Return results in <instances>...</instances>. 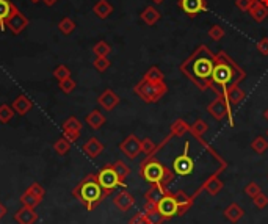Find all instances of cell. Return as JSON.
Instances as JSON below:
<instances>
[{
  "instance_id": "ffe728a7",
  "label": "cell",
  "mask_w": 268,
  "mask_h": 224,
  "mask_svg": "<svg viewBox=\"0 0 268 224\" xmlns=\"http://www.w3.org/2000/svg\"><path fill=\"white\" fill-rule=\"evenodd\" d=\"M32 108H33V102H32L27 96H24V94H21V96H17V97L14 99V102H13V110H14L19 116H25Z\"/></svg>"
},
{
  "instance_id": "bcb514c9",
  "label": "cell",
  "mask_w": 268,
  "mask_h": 224,
  "mask_svg": "<svg viewBox=\"0 0 268 224\" xmlns=\"http://www.w3.org/2000/svg\"><path fill=\"white\" fill-rule=\"evenodd\" d=\"M129 224H151V223H149L148 217H146V213L144 212H140V213H136L135 217L131 218Z\"/></svg>"
},
{
  "instance_id": "7402d4cb",
  "label": "cell",
  "mask_w": 268,
  "mask_h": 224,
  "mask_svg": "<svg viewBox=\"0 0 268 224\" xmlns=\"http://www.w3.org/2000/svg\"><path fill=\"white\" fill-rule=\"evenodd\" d=\"M16 5L11 0H0V29L6 27V21L10 19V16L14 13Z\"/></svg>"
},
{
  "instance_id": "f35d334b",
  "label": "cell",
  "mask_w": 268,
  "mask_h": 224,
  "mask_svg": "<svg viewBox=\"0 0 268 224\" xmlns=\"http://www.w3.org/2000/svg\"><path fill=\"white\" fill-rule=\"evenodd\" d=\"M54 77L58 80V82H62L65 79H69L71 77V71H69V67L65 66V64H60L54 69Z\"/></svg>"
},
{
  "instance_id": "5b68a950",
  "label": "cell",
  "mask_w": 268,
  "mask_h": 224,
  "mask_svg": "<svg viewBox=\"0 0 268 224\" xmlns=\"http://www.w3.org/2000/svg\"><path fill=\"white\" fill-rule=\"evenodd\" d=\"M134 91L143 102L155 103L168 93V86L165 82H149L143 79L141 82H138L135 85Z\"/></svg>"
},
{
  "instance_id": "6da1fadb",
  "label": "cell",
  "mask_w": 268,
  "mask_h": 224,
  "mask_svg": "<svg viewBox=\"0 0 268 224\" xmlns=\"http://www.w3.org/2000/svg\"><path fill=\"white\" fill-rule=\"evenodd\" d=\"M215 58H217V55L209 49V46L201 44L193 50V54L184 63H180L179 69L198 90L205 91L212 85Z\"/></svg>"
},
{
  "instance_id": "8fae6325",
  "label": "cell",
  "mask_w": 268,
  "mask_h": 224,
  "mask_svg": "<svg viewBox=\"0 0 268 224\" xmlns=\"http://www.w3.org/2000/svg\"><path fill=\"white\" fill-rule=\"evenodd\" d=\"M119 151L123 152L127 159L135 160L138 155L143 154V151H141V140L136 135H134V133L129 135V136H126L124 140L119 143Z\"/></svg>"
},
{
  "instance_id": "d6a6232c",
  "label": "cell",
  "mask_w": 268,
  "mask_h": 224,
  "mask_svg": "<svg viewBox=\"0 0 268 224\" xmlns=\"http://www.w3.org/2000/svg\"><path fill=\"white\" fill-rule=\"evenodd\" d=\"M54 151L58 155H66L69 151H71V141H69L67 138H65V136L58 138V140L54 143Z\"/></svg>"
},
{
  "instance_id": "7dc6e473",
  "label": "cell",
  "mask_w": 268,
  "mask_h": 224,
  "mask_svg": "<svg viewBox=\"0 0 268 224\" xmlns=\"http://www.w3.org/2000/svg\"><path fill=\"white\" fill-rule=\"evenodd\" d=\"M256 49L259 50V54L268 57V38H262L261 41H257Z\"/></svg>"
},
{
  "instance_id": "8d00e7d4",
  "label": "cell",
  "mask_w": 268,
  "mask_h": 224,
  "mask_svg": "<svg viewBox=\"0 0 268 224\" xmlns=\"http://www.w3.org/2000/svg\"><path fill=\"white\" fill-rule=\"evenodd\" d=\"M21 204L24 205V207H32V209H34L36 205H39L41 204V201L38 199V197H34L30 192H25L22 196H21Z\"/></svg>"
},
{
  "instance_id": "f546056e",
  "label": "cell",
  "mask_w": 268,
  "mask_h": 224,
  "mask_svg": "<svg viewBox=\"0 0 268 224\" xmlns=\"http://www.w3.org/2000/svg\"><path fill=\"white\" fill-rule=\"evenodd\" d=\"M144 80H149V82H165V74H163L157 66H152L149 67L146 74L143 75Z\"/></svg>"
},
{
  "instance_id": "30bf717a",
  "label": "cell",
  "mask_w": 268,
  "mask_h": 224,
  "mask_svg": "<svg viewBox=\"0 0 268 224\" xmlns=\"http://www.w3.org/2000/svg\"><path fill=\"white\" fill-rule=\"evenodd\" d=\"M221 174V171H217V172H213V174L212 176H209V177H207L205 180H204V182H202V185L200 187V188H198L196 190V192L192 194V197H193V199L196 201V197L198 196H200L202 192H204V190H205V192L207 193H209L210 196H217L220 192H221V190L224 188V184H223V180L218 177Z\"/></svg>"
},
{
  "instance_id": "d4e9b609",
  "label": "cell",
  "mask_w": 268,
  "mask_h": 224,
  "mask_svg": "<svg viewBox=\"0 0 268 224\" xmlns=\"http://www.w3.org/2000/svg\"><path fill=\"white\" fill-rule=\"evenodd\" d=\"M245 97H246V93L241 90L238 85L232 86V88H229L228 93H226V99L229 100V103H231L232 107L240 105L241 100H245Z\"/></svg>"
},
{
  "instance_id": "4fadbf2b",
  "label": "cell",
  "mask_w": 268,
  "mask_h": 224,
  "mask_svg": "<svg viewBox=\"0 0 268 224\" xmlns=\"http://www.w3.org/2000/svg\"><path fill=\"white\" fill-rule=\"evenodd\" d=\"M82 132V123L75 116H69L63 123V136L69 141H77L80 138Z\"/></svg>"
},
{
  "instance_id": "cb8c5ba5",
  "label": "cell",
  "mask_w": 268,
  "mask_h": 224,
  "mask_svg": "<svg viewBox=\"0 0 268 224\" xmlns=\"http://www.w3.org/2000/svg\"><path fill=\"white\" fill-rule=\"evenodd\" d=\"M160 17H162V13L155 6H146L143 10V13H141V21L146 25H149V27H152V25L157 24L160 21Z\"/></svg>"
},
{
  "instance_id": "484cf974",
  "label": "cell",
  "mask_w": 268,
  "mask_h": 224,
  "mask_svg": "<svg viewBox=\"0 0 268 224\" xmlns=\"http://www.w3.org/2000/svg\"><path fill=\"white\" fill-rule=\"evenodd\" d=\"M93 13L96 14L99 19H107V17L113 13V6L108 2V0H99V2L93 6Z\"/></svg>"
},
{
  "instance_id": "8992f818",
  "label": "cell",
  "mask_w": 268,
  "mask_h": 224,
  "mask_svg": "<svg viewBox=\"0 0 268 224\" xmlns=\"http://www.w3.org/2000/svg\"><path fill=\"white\" fill-rule=\"evenodd\" d=\"M190 148H192V143L187 140L184 143L182 152H180L177 157L172 160V163H171L169 168L176 174V179L177 177H188V176H192L193 172H195V169H196V163H195L192 155H190Z\"/></svg>"
},
{
  "instance_id": "11a10c76",
  "label": "cell",
  "mask_w": 268,
  "mask_h": 224,
  "mask_svg": "<svg viewBox=\"0 0 268 224\" xmlns=\"http://www.w3.org/2000/svg\"><path fill=\"white\" fill-rule=\"evenodd\" d=\"M32 3H38V2H42V0H30Z\"/></svg>"
},
{
  "instance_id": "83f0119b",
  "label": "cell",
  "mask_w": 268,
  "mask_h": 224,
  "mask_svg": "<svg viewBox=\"0 0 268 224\" xmlns=\"http://www.w3.org/2000/svg\"><path fill=\"white\" fill-rule=\"evenodd\" d=\"M207 130H209V124L201 118H198L195 123L190 126V133L193 135V138H202Z\"/></svg>"
},
{
  "instance_id": "74e56055",
  "label": "cell",
  "mask_w": 268,
  "mask_h": 224,
  "mask_svg": "<svg viewBox=\"0 0 268 224\" xmlns=\"http://www.w3.org/2000/svg\"><path fill=\"white\" fill-rule=\"evenodd\" d=\"M110 64H111V62L108 60V57H96V60H94V63H93L94 69L99 72H105L110 67Z\"/></svg>"
},
{
  "instance_id": "f907efd6",
  "label": "cell",
  "mask_w": 268,
  "mask_h": 224,
  "mask_svg": "<svg viewBox=\"0 0 268 224\" xmlns=\"http://www.w3.org/2000/svg\"><path fill=\"white\" fill-rule=\"evenodd\" d=\"M42 2H44V3H46L47 6H54V5H55V3L58 2V0H42Z\"/></svg>"
},
{
  "instance_id": "d590c367",
  "label": "cell",
  "mask_w": 268,
  "mask_h": 224,
  "mask_svg": "<svg viewBox=\"0 0 268 224\" xmlns=\"http://www.w3.org/2000/svg\"><path fill=\"white\" fill-rule=\"evenodd\" d=\"M93 52H94V55H96V57H108L110 52H111V47L108 46V42L99 41V42H96V44H94Z\"/></svg>"
},
{
  "instance_id": "f5cc1de1",
  "label": "cell",
  "mask_w": 268,
  "mask_h": 224,
  "mask_svg": "<svg viewBox=\"0 0 268 224\" xmlns=\"http://www.w3.org/2000/svg\"><path fill=\"white\" fill-rule=\"evenodd\" d=\"M264 118H265V119L268 121V108L265 110V113H264Z\"/></svg>"
},
{
  "instance_id": "7bdbcfd3",
  "label": "cell",
  "mask_w": 268,
  "mask_h": 224,
  "mask_svg": "<svg viewBox=\"0 0 268 224\" xmlns=\"http://www.w3.org/2000/svg\"><path fill=\"white\" fill-rule=\"evenodd\" d=\"M75 82L69 77V79H65V80H62V82H58V88L62 90L65 94H69V93H72L74 90H75Z\"/></svg>"
},
{
  "instance_id": "c3c4849f",
  "label": "cell",
  "mask_w": 268,
  "mask_h": 224,
  "mask_svg": "<svg viewBox=\"0 0 268 224\" xmlns=\"http://www.w3.org/2000/svg\"><path fill=\"white\" fill-rule=\"evenodd\" d=\"M254 0H235V6L238 8L240 11H249V8L253 6Z\"/></svg>"
},
{
  "instance_id": "7c38bea8",
  "label": "cell",
  "mask_w": 268,
  "mask_h": 224,
  "mask_svg": "<svg viewBox=\"0 0 268 224\" xmlns=\"http://www.w3.org/2000/svg\"><path fill=\"white\" fill-rule=\"evenodd\" d=\"M27 25H29V19H27V16H25L24 13H21L19 10H14V13L10 16V19L6 21V29L10 30L13 34H19L22 33L25 29H27Z\"/></svg>"
},
{
  "instance_id": "d6986e66",
  "label": "cell",
  "mask_w": 268,
  "mask_h": 224,
  "mask_svg": "<svg viewBox=\"0 0 268 224\" xmlns=\"http://www.w3.org/2000/svg\"><path fill=\"white\" fill-rule=\"evenodd\" d=\"M224 218H226L231 224H237L241 218L245 217V210L241 209V207L235 202H232L231 205H228L226 209L223 212Z\"/></svg>"
},
{
  "instance_id": "4316f807",
  "label": "cell",
  "mask_w": 268,
  "mask_h": 224,
  "mask_svg": "<svg viewBox=\"0 0 268 224\" xmlns=\"http://www.w3.org/2000/svg\"><path fill=\"white\" fill-rule=\"evenodd\" d=\"M188 132H190V124L187 123V121L180 119V118L176 119L174 123L171 124V127H169V133L172 136H176V138H182Z\"/></svg>"
},
{
  "instance_id": "277c9868",
  "label": "cell",
  "mask_w": 268,
  "mask_h": 224,
  "mask_svg": "<svg viewBox=\"0 0 268 224\" xmlns=\"http://www.w3.org/2000/svg\"><path fill=\"white\" fill-rule=\"evenodd\" d=\"M72 196L79 199L80 204L86 210H94L96 207L105 199V193H103L102 187L98 182L96 174H88L82 182L72 190Z\"/></svg>"
},
{
  "instance_id": "9f6ffc18",
  "label": "cell",
  "mask_w": 268,
  "mask_h": 224,
  "mask_svg": "<svg viewBox=\"0 0 268 224\" xmlns=\"http://www.w3.org/2000/svg\"><path fill=\"white\" fill-rule=\"evenodd\" d=\"M267 136H268V130H267Z\"/></svg>"
},
{
  "instance_id": "ee69618b",
  "label": "cell",
  "mask_w": 268,
  "mask_h": 224,
  "mask_svg": "<svg viewBox=\"0 0 268 224\" xmlns=\"http://www.w3.org/2000/svg\"><path fill=\"white\" fill-rule=\"evenodd\" d=\"M27 192H30L34 197H38L39 201H42V197H44V194H46V190L42 188V185H41V184H36V182L32 184V185L29 187Z\"/></svg>"
},
{
  "instance_id": "681fc988",
  "label": "cell",
  "mask_w": 268,
  "mask_h": 224,
  "mask_svg": "<svg viewBox=\"0 0 268 224\" xmlns=\"http://www.w3.org/2000/svg\"><path fill=\"white\" fill-rule=\"evenodd\" d=\"M8 213V210H6V207L2 204V202H0V220H2L3 217H5V215Z\"/></svg>"
},
{
  "instance_id": "ba28073f",
  "label": "cell",
  "mask_w": 268,
  "mask_h": 224,
  "mask_svg": "<svg viewBox=\"0 0 268 224\" xmlns=\"http://www.w3.org/2000/svg\"><path fill=\"white\" fill-rule=\"evenodd\" d=\"M98 182L99 185L102 187L103 190V193H105V196H110L111 193L115 192V190L119 187V188H126V184H123L119 180L118 174H116V171L113 169V166L111 165H107V166H103L98 174Z\"/></svg>"
},
{
  "instance_id": "3957f363",
  "label": "cell",
  "mask_w": 268,
  "mask_h": 224,
  "mask_svg": "<svg viewBox=\"0 0 268 224\" xmlns=\"http://www.w3.org/2000/svg\"><path fill=\"white\" fill-rule=\"evenodd\" d=\"M140 176L151 185H157L165 192H169L171 185L174 184L176 174L172 169L160 161L157 157H146L140 165Z\"/></svg>"
},
{
  "instance_id": "60d3db41",
  "label": "cell",
  "mask_w": 268,
  "mask_h": 224,
  "mask_svg": "<svg viewBox=\"0 0 268 224\" xmlns=\"http://www.w3.org/2000/svg\"><path fill=\"white\" fill-rule=\"evenodd\" d=\"M207 34H209V38L212 39V41H220V39H223L224 38V29L223 27H220V25H212V27L209 29V32H207Z\"/></svg>"
},
{
  "instance_id": "f6af8a7d",
  "label": "cell",
  "mask_w": 268,
  "mask_h": 224,
  "mask_svg": "<svg viewBox=\"0 0 268 224\" xmlns=\"http://www.w3.org/2000/svg\"><path fill=\"white\" fill-rule=\"evenodd\" d=\"M253 204H254L256 209H259V210L265 209V207L268 205V196L264 194V193H259V194L254 197V199H253Z\"/></svg>"
},
{
  "instance_id": "52a82bcc",
  "label": "cell",
  "mask_w": 268,
  "mask_h": 224,
  "mask_svg": "<svg viewBox=\"0 0 268 224\" xmlns=\"http://www.w3.org/2000/svg\"><path fill=\"white\" fill-rule=\"evenodd\" d=\"M231 103L226 99V96H217V99L212 100L209 105H207V113H209L215 121H223V119H229V126L234 127L235 121L234 116H232L231 111Z\"/></svg>"
},
{
  "instance_id": "1f68e13d",
  "label": "cell",
  "mask_w": 268,
  "mask_h": 224,
  "mask_svg": "<svg viewBox=\"0 0 268 224\" xmlns=\"http://www.w3.org/2000/svg\"><path fill=\"white\" fill-rule=\"evenodd\" d=\"M251 149L259 154V155H262L268 151V140L265 136H256L253 143H251Z\"/></svg>"
},
{
  "instance_id": "816d5d0a",
  "label": "cell",
  "mask_w": 268,
  "mask_h": 224,
  "mask_svg": "<svg viewBox=\"0 0 268 224\" xmlns=\"http://www.w3.org/2000/svg\"><path fill=\"white\" fill-rule=\"evenodd\" d=\"M152 2H154L155 5H160V3H163V2H165V0H152Z\"/></svg>"
},
{
  "instance_id": "e0dca14e",
  "label": "cell",
  "mask_w": 268,
  "mask_h": 224,
  "mask_svg": "<svg viewBox=\"0 0 268 224\" xmlns=\"http://www.w3.org/2000/svg\"><path fill=\"white\" fill-rule=\"evenodd\" d=\"M14 220L17 224H34L38 220V213L32 207L22 205V209L14 213Z\"/></svg>"
},
{
  "instance_id": "ab89813d",
  "label": "cell",
  "mask_w": 268,
  "mask_h": 224,
  "mask_svg": "<svg viewBox=\"0 0 268 224\" xmlns=\"http://www.w3.org/2000/svg\"><path fill=\"white\" fill-rule=\"evenodd\" d=\"M155 148H157V144H154L151 138H144V140L141 141V151L146 157H152L154 152H155Z\"/></svg>"
},
{
  "instance_id": "db71d44e",
  "label": "cell",
  "mask_w": 268,
  "mask_h": 224,
  "mask_svg": "<svg viewBox=\"0 0 268 224\" xmlns=\"http://www.w3.org/2000/svg\"><path fill=\"white\" fill-rule=\"evenodd\" d=\"M261 2H262V3H264V5H265L267 8H268V0H261Z\"/></svg>"
},
{
  "instance_id": "ac0fdd59",
  "label": "cell",
  "mask_w": 268,
  "mask_h": 224,
  "mask_svg": "<svg viewBox=\"0 0 268 224\" xmlns=\"http://www.w3.org/2000/svg\"><path fill=\"white\" fill-rule=\"evenodd\" d=\"M82 151L85 155H88L90 159H98L99 155L103 152V144L98 140L96 136H93L82 146Z\"/></svg>"
},
{
  "instance_id": "5bb4252c",
  "label": "cell",
  "mask_w": 268,
  "mask_h": 224,
  "mask_svg": "<svg viewBox=\"0 0 268 224\" xmlns=\"http://www.w3.org/2000/svg\"><path fill=\"white\" fill-rule=\"evenodd\" d=\"M177 5L188 17H196L200 13L207 10L205 0H179Z\"/></svg>"
},
{
  "instance_id": "b9f144b4",
  "label": "cell",
  "mask_w": 268,
  "mask_h": 224,
  "mask_svg": "<svg viewBox=\"0 0 268 224\" xmlns=\"http://www.w3.org/2000/svg\"><path fill=\"white\" fill-rule=\"evenodd\" d=\"M243 192H245L246 196H249L251 199H254V197H256L259 193H262V188L259 187V184H256V182H249V184H246V187L243 188Z\"/></svg>"
},
{
  "instance_id": "603a6c76",
  "label": "cell",
  "mask_w": 268,
  "mask_h": 224,
  "mask_svg": "<svg viewBox=\"0 0 268 224\" xmlns=\"http://www.w3.org/2000/svg\"><path fill=\"white\" fill-rule=\"evenodd\" d=\"M85 121H86V124H88V126L93 128V130H99V128L107 123L105 116H103L99 110H93V111H90V113L86 115Z\"/></svg>"
},
{
  "instance_id": "44dd1931",
  "label": "cell",
  "mask_w": 268,
  "mask_h": 224,
  "mask_svg": "<svg viewBox=\"0 0 268 224\" xmlns=\"http://www.w3.org/2000/svg\"><path fill=\"white\" fill-rule=\"evenodd\" d=\"M249 16H251V19L256 21V22H264L267 17H268V8L261 2V0H254L253 6L249 8Z\"/></svg>"
},
{
  "instance_id": "9a60e30c",
  "label": "cell",
  "mask_w": 268,
  "mask_h": 224,
  "mask_svg": "<svg viewBox=\"0 0 268 224\" xmlns=\"http://www.w3.org/2000/svg\"><path fill=\"white\" fill-rule=\"evenodd\" d=\"M113 204L116 209L121 212H129L135 205V197L127 192V190H121V192L113 197Z\"/></svg>"
},
{
  "instance_id": "7a4b0ae2",
  "label": "cell",
  "mask_w": 268,
  "mask_h": 224,
  "mask_svg": "<svg viewBox=\"0 0 268 224\" xmlns=\"http://www.w3.org/2000/svg\"><path fill=\"white\" fill-rule=\"evenodd\" d=\"M246 79V72L241 69L226 52H220L215 58V66L212 72L210 90L217 96H226L229 88L240 85Z\"/></svg>"
},
{
  "instance_id": "4dcf8cb0",
  "label": "cell",
  "mask_w": 268,
  "mask_h": 224,
  "mask_svg": "<svg viewBox=\"0 0 268 224\" xmlns=\"http://www.w3.org/2000/svg\"><path fill=\"white\" fill-rule=\"evenodd\" d=\"M165 193H168V192H165V190H162V188L157 187V185H151V188L144 193V199H146V201H149V202H157Z\"/></svg>"
},
{
  "instance_id": "9c48e42d",
  "label": "cell",
  "mask_w": 268,
  "mask_h": 224,
  "mask_svg": "<svg viewBox=\"0 0 268 224\" xmlns=\"http://www.w3.org/2000/svg\"><path fill=\"white\" fill-rule=\"evenodd\" d=\"M157 210L165 220H171V218L177 217V210H179L177 197L174 196V193H172L171 190L157 201Z\"/></svg>"
},
{
  "instance_id": "836d02e7",
  "label": "cell",
  "mask_w": 268,
  "mask_h": 224,
  "mask_svg": "<svg viewBox=\"0 0 268 224\" xmlns=\"http://www.w3.org/2000/svg\"><path fill=\"white\" fill-rule=\"evenodd\" d=\"M14 115H16V111L13 110V107L6 105V103H2V105H0V123L2 124L11 123Z\"/></svg>"
},
{
  "instance_id": "f1b7e54d",
  "label": "cell",
  "mask_w": 268,
  "mask_h": 224,
  "mask_svg": "<svg viewBox=\"0 0 268 224\" xmlns=\"http://www.w3.org/2000/svg\"><path fill=\"white\" fill-rule=\"evenodd\" d=\"M111 166H113V169L116 171L121 182L126 184V179L131 176V168H129L123 160H116L115 163H111Z\"/></svg>"
},
{
  "instance_id": "2e32d148",
  "label": "cell",
  "mask_w": 268,
  "mask_h": 224,
  "mask_svg": "<svg viewBox=\"0 0 268 224\" xmlns=\"http://www.w3.org/2000/svg\"><path fill=\"white\" fill-rule=\"evenodd\" d=\"M119 96L115 93V91H111V90H105L103 91L100 96L98 97V103L99 105L105 110V111H111L113 108L118 107V103H119Z\"/></svg>"
},
{
  "instance_id": "e575fe53",
  "label": "cell",
  "mask_w": 268,
  "mask_h": 224,
  "mask_svg": "<svg viewBox=\"0 0 268 224\" xmlns=\"http://www.w3.org/2000/svg\"><path fill=\"white\" fill-rule=\"evenodd\" d=\"M75 22L71 19V17H63L62 21H60V24H58V30L62 32L63 34H71L74 30H75Z\"/></svg>"
}]
</instances>
